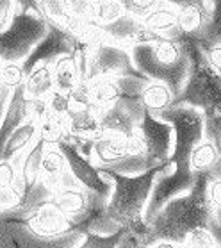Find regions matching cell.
<instances>
[{
  "label": "cell",
  "mask_w": 221,
  "mask_h": 248,
  "mask_svg": "<svg viewBox=\"0 0 221 248\" xmlns=\"http://www.w3.org/2000/svg\"><path fill=\"white\" fill-rule=\"evenodd\" d=\"M50 202L56 205L62 215L66 216L75 227H79L80 231L86 227V223L100 215L107 200L102 198L97 193H91L88 189L80 186V184H74V186H64L61 189H57L52 195Z\"/></svg>",
  "instance_id": "obj_7"
},
{
  "label": "cell",
  "mask_w": 221,
  "mask_h": 248,
  "mask_svg": "<svg viewBox=\"0 0 221 248\" xmlns=\"http://www.w3.org/2000/svg\"><path fill=\"white\" fill-rule=\"evenodd\" d=\"M220 157L221 154L218 152V148L209 140H204L193 148L191 157H189V168L196 175H209V171L214 168Z\"/></svg>",
  "instance_id": "obj_27"
},
{
  "label": "cell",
  "mask_w": 221,
  "mask_h": 248,
  "mask_svg": "<svg viewBox=\"0 0 221 248\" xmlns=\"http://www.w3.org/2000/svg\"><path fill=\"white\" fill-rule=\"evenodd\" d=\"M0 216H2V209H0Z\"/></svg>",
  "instance_id": "obj_39"
},
{
  "label": "cell",
  "mask_w": 221,
  "mask_h": 248,
  "mask_svg": "<svg viewBox=\"0 0 221 248\" xmlns=\"http://www.w3.org/2000/svg\"><path fill=\"white\" fill-rule=\"evenodd\" d=\"M48 32L40 2H15V16L0 34V61L23 62Z\"/></svg>",
  "instance_id": "obj_6"
},
{
  "label": "cell",
  "mask_w": 221,
  "mask_h": 248,
  "mask_svg": "<svg viewBox=\"0 0 221 248\" xmlns=\"http://www.w3.org/2000/svg\"><path fill=\"white\" fill-rule=\"evenodd\" d=\"M56 147L62 152V155L66 159V164H68L70 173L74 175V179L79 182L80 186L91 193H97L105 200L111 198L113 182L109 181L105 175L100 173V170L91 161L82 157L74 143H59Z\"/></svg>",
  "instance_id": "obj_11"
},
{
  "label": "cell",
  "mask_w": 221,
  "mask_h": 248,
  "mask_svg": "<svg viewBox=\"0 0 221 248\" xmlns=\"http://www.w3.org/2000/svg\"><path fill=\"white\" fill-rule=\"evenodd\" d=\"M45 141L38 136V140L32 147L29 148L20 164V171H18V179L22 184L23 198L34 189V186L40 182V171H41V161H43V152H45ZM22 198V200H23Z\"/></svg>",
  "instance_id": "obj_21"
},
{
  "label": "cell",
  "mask_w": 221,
  "mask_h": 248,
  "mask_svg": "<svg viewBox=\"0 0 221 248\" xmlns=\"http://www.w3.org/2000/svg\"><path fill=\"white\" fill-rule=\"evenodd\" d=\"M68 124L72 132V143L74 140L97 141L105 134L95 109H72L68 114Z\"/></svg>",
  "instance_id": "obj_20"
},
{
  "label": "cell",
  "mask_w": 221,
  "mask_h": 248,
  "mask_svg": "<svg viewBox=\"0 0 221 248\" xmlns=\"http://www.w3.org/2000/svg\"><path fill=\"white\" fill-rule=\"evenodd\" d=\"M23 91L29 100H46L54 91V77H52V64H38V66L25 75Z\"/></svg>",
  "instance_id": "obj_23"
},
{
  "label": "cell",
  "mask_w": 221,
  "mask_h": 248,
  "mask_svg": "<svg viewBox=\"0 0 221 248\" xmlns=\"http://www.w3.org/2000/svg\"><path fill=\"white\" fill-rule=\"evenodd\" d=\"M141 248H150V247H141Z\"/></svg>",
  "instance_id": "obj_40"
},
{
  "label": "cell",
  "mask_w": 221,
  "mask_h": 248,
  "mask_svg": "<svg viewBox=\"0 0 221 248\" xmlns=\"http://www.w3.org/2000/svg\"><path fill=\"white\" fill-rule=\"evenodd\" d=\"M129 52L134 66L145 77L168 86L173 98H178L189 75V59L180 43L162 38L153 45L134 46Z\"/></svg>",
  "instance_id": "obj_4"
},
{
  "label": "cell",
  "mask_w": 221,
  "mask_h": 248,
  "mask_svg": "<svg viewBox=\"0 0 221 248\" xmlns=\"http://www.w3.org/2000/svg\"><path fill=\"white\" fill-rule=\"evenodd\" d=\"M52 77H54V91L70 95L80 84L79 74L75 68L74 56H62L52 64Z\"/></svg>",
  "instance_id": "obj_25"
},
{
  "label": "cell",
  "mask_w": 221,
  "mask_h": 248,
  "mask_svg": "<svg viewBox=\"0 0 221 248\" xmlns=\"http://www.w3.org/2000/svg\"><path fill=\"white\" fill-rule=\"evenodd\" d=\"M150 248H180V245H177V243H173V241L161 239V241H155L153 245H150Z\"/></svg>",
  "instance_id": "obj_38"
},
{
  "label": "cell",
  "mask_w": 221,
  "mask_h": 248,
  "mask_svg": "<svg viewBox=\"0 0 221 248\" xmlns=\"http://www.w3.org/2000/svg\"><path fill=\"white\" fill-rule=\"evenodd\" d=\"M13 91L11 90H4L0 91V122H2V116L6 113V108H7V102H9V96H11Z\"/></svg>",
  "instance_id": "obj_37"
},
{
  "label": "cell",
  "mask_w": 221,
  "mask_h": 248,
  "mask_svg": "<svg viewBox=\"0 0 221 248\" xmlns=\"http://www.w3.org/2000/svg\"><path fill=\"white\" fill-rule=\"evenodd\" d=\"M84 232L74 231L61 237H41L23 220H0V248H77Z\"/></svg>",
  "instance_id": "obj_8"
},
{
  "label": "cell",
  "mask_w": 221,
  "mask_h": 248,
  "mask_svg": "<svg viewBox=\"0 0 221 248\" xmlns=\"http://www.w3.org/2000/svg\"><path fill=\"white\" fill-rule=\"evenodd\" d=\"M170 168L171 164L168 161L166 164L155 166V168L148 170L141 175H134V177H127V175L98 168L100 173L105 175L109 181L113 182V195L107 200L105 215L118 227L125 229L132 237H137L147 227L145 225V213H147V205L150 195H152L155 179Z\"/></svg>",
  "instance_id": "obj_3"
},
{
  "label": "cell",
  "mask_w": 221,
  "mask_h": 248,
  "mask_svg": "<svg viewBox=\"0 0 221 248\" xmlns=\"http://www.w3.org/2000/svg\"><path fill=\"white\" fill-rule=\"evenodd\" d=\"M141 23L148 31L170 38L173 40L178 32V9H177L175 2L168 0V2H159V6L155 7Z\"/></svg>",
  "instance_id": "obj_19"
},
{
  "label": "cell",
  "mask_w": 221,
  "mask_h": 248,
  "mask_svg": "<svg viewBox=\"0 0 221 248\" xmlns=\"http://www.w3.org/2000/svg\"><path fill=\"white\" fill-rule=\"evenodd\" d=\"M127 157V138L116 132H105L95 141L91 163L97 168H111Z\"/></svg>",
  "instance_id": "obj_18"
},
{
  "label": "cell",
  "mask_w": 221,
  "mask_h": 248,
  "mask_svg": "<svg viewBox=\"0 0 221 248\" xmlns=\"http://www.w3.org/2000/svg\"><path fill=\"white\" fill-rule=\"evenodd\" d=\"M145 111L139 96H121L111 108L100 111L98 120L103 132H116L129 140L139 129Z\"/></svg>",
  "instance_id": "obj_10"
},
{
  "label": "cell",
  "mask_w": 221,
  "mask_h": 248,
  "mask_svg": "<svg viewBox=\"0 0 221 248\" xmlns=\"http://www.w3.org/2000/svg\"><path fill=\"white\" fill-rule=\"evenodd\" d=\"M200 48H202V52H204L205 59H207V62H209V66L221 77V45L200 46Z\"/></svg>",
  "instance_id": "obj_34"
},
{
  "label": "cell",
  "mask_w": 221,
  "mask_h": 248,
  "mask_svg": "<svg viewBox=\"0 0 221 248\" xmlns=\"http://www.w3.org/2000/svg\"><path fill=\"white\" fill-rule=\"evenodd\" d=\"M121 4H123L125 15L136 18L139 22L145 20L155 7L159 6L157 0H121Z\"/></svg>",
  "instance_id": "obj_32"
},
{
  "label": "cell",
  "mask_w": 221,
  "mask_h": 248,
  "mask_svg": "<svg viewBox=\"0 0 221 248\" xmlns=\"http://www.w3.org/2000/svg\"><path fill=\"white\" fill-rule=\"evenodd\" d=\"M123 15V4L118 0H109V2H98L97 0L91 6V18L100 25H107Z\"/></svg>",
  "instance_id": "obj_29"
},
{
  "label": "cell",
  "mask_w": 221,
  "mask_h": 248,
  "mask_svg": "<svg viewBox=\"0 0 221 248\" xmlns=\"http://www.w3.org/2000/svg\"><path fill=\"white\" fill-rule=\"evenodd\" d=\"M40 182L54 195L57 189L64 186H74L79 182L74 179V175L70 173L66 159L62 152L56 145H45L43 152V161H41V171H40Z\"/></svg>",
  "instance_id": "obj_15"
},
{
  "label": "cell",
  "mask_w": 221,
  "mask_h": 248,
  "mask_svg": "<svg viewBox=\"0 0 221 248\" xmlns=\"http://www.w3.org/2000/svg\"><path fill=\"white\" fill-rule=\"evenodd\" d=\"M88 86H89L91 104L97 113L111 108L114 102H118L123 96L114 77H95L88 80Z\"/></svg>",
  "instance_id": "obj_24"
},
{
  "label": "cell",
  "mask_w": 221,
  "mask_h": 248,
  "mask_svg": "<svg viewBox=\"0 0 221 248\" xmlns=\"http://www.w3.org/2000/svg\"><path fill=\"white\" fill-rule=\"evenodd\" d=\"M178 9V31L193 38L207 25L212 11V2L202 0H173Z\"/></svg>",
  "instance_id": "obj_17"
},
{
  "label": "cell",
  "mask_w": 221,
  "mask_h": 248,
  "mask_svg": "<svg viewBox=\"0 0 221 248\" xmlns=\"http://www.w3.org/2000/svg\"><path fill=\"white\" fill-rule=\"evenodd\" d=\"M40 136V124L34 118H29L23 125H20L11 138L7 140L4 152H2V159L0 161H11L15 157H20L27 152L29 148L32 147Z\"/></svg>",
  "instance_id": "obj_22"
},
{
  "label": "cell",
  "mask_w": 221,
  "mask_h": 248,
  "mask_svg": "<svg viewBox=\"0 0 221 248\" xmlns=\"http://www.w3.org/2000/svg\"><path fill=\"white\" fill-rule=\"evenodd\" d=\"M30 118V111H29V100L23 91V84L20 88L13 91L7 102L6 113L2 116L0 122V159H2V152L6 147L7 140L11 138V134L15 130L23 125L27 120Z\"/></svg>",
  "instance_id": "obj_16"
},
{
  "label": "cell",
  "mask_w": 221,
  "mask_h": 248,
  "mask_svg": "<svg viewBox=\"0 0 221 248\" xmlns=\"http://www.w3.org/2000/svg\"><path fill=\"white\" fill-rule=\"evenodd\" d=\"M123 75L137 77V79H148L134 66L131 52L123 46L102 43L91 50L89 80L95 77H123Z\"/></svg>",
  "instance_id": "obj_9"
},
{
  "label": "cell",
  "mask_w": 221,
  "mask_h": 248,
  "mask_svg": "<svg viewBox=\"0 0 221 248\" xmlns=\"http://www.w3.org/2000/svg\"><path fill=\"white\" fill-rule=\"evenodd\" d=\"M153 116L170 124L173 129V150L170 157V164L173 168L171 173L178 179H196L198 175L189 168V157L193 148L205 140L202 113L189 106H171Z\"/></svg>",
  "instance_id": "obj_5"
},
{
  "label": "cell",
  "mask_w": 221,
  "mask_h": 248,
  "mask_svg": "<svg viewBox=\"0 0 221 248\" xmlns=\"http://www.w3.org/2000/svg\"><path fill=\"white\" fill-rule=\"evenodd\" d=\"M193 40L200 46L221 45V0L212 2V11H210L209 22L196 36H193Z\"/></svg>",
  "instance_id": "obj_28"
},
{
  "label": "cell",
  "mask_w": 221,
  "mask_h": 248,
  "mask_svg": "<svg viewBox=\"0 0 221 248\" xmlns=\"http://www.w3.org/2000/svg\"><path fill=\"white\" fill-rule=\"evenodd\" d=\"M137 132L147 147V155L152 166H161L170 161L173 150V129L170 124L161 122L152 113L145 111Z\"/></svg>",
  "instance_id": "obj_13"
},
{
  "label": "cell",
  "mask_w": 221,
  "mask_h": 248,
  "mask_svg": "<svg viewBox=\"0 0 221 248\" xmlns=\"http://www.w3.org/2000/svg\"><path fill=\"white\" fill-rule=\"evenodd\" d=\"M139 100L143 102V106L148 113L157 114L164 109L171 108L175 98L171 95V91L168 90V86L161 84V82H148L139 95Z\"/></svg>",
  "instance_id": "obj_26"
},
{
  "label": "cell",
  "mask_w": 221,
  "mask_h": 248,
  "mask_svg": "<svg viewBox=\"0 0 221 248\" xmlns=\"http://www.w3.org/2000/svg\"><path fill=\"white\" fill-rule=\"evenodd\" d=\"M18 171H20V166H16L13 161H0V193L11 191V189H16V187L22 189V184H20V179H18Z\"/></svg>",
  "instance_id": "obj_31"
},
{
  "label": "cell",
  "mask_w": 221,
  "mask_h": 248,
  "mask_svg": "<svg viewBox=\"0 0 221 248\" xmlns=\"http://www.w3.org/2000/svg\"><path fill=\"white\" fill-rule=\"evenodd\" d=\"M23 221L30 231L41 237H61L74 231H80L50 200L40 203L27 218H23Z\"/></svg>",
  "instance_id": "obj_14"
},
{
  "label": "cell",
  "mask_w": 221,
  "mask_h": 248,
  "mask_svg": "<svg viewBox=\"0 0 221 248\" xmlns=\"http://www.w3.org/2000/svg\"><path fill=\"white\" fill-rule=\"evenodd\" d=\"M207 187L209 177L198 175L196 184L189 191L170 200L152 220L147 221L145 231L134 237L137 247H150L161 239L182 245L186 237L196 229L209 231L214 223V213L207 195Z\"/></svg>",
  "instance_id": "obj_1"
},
{
  "label": "cell",
  "mask_w": 221,
  "mask_h": 248,
  "mask_svg": "<svg viewBox=\"0 0 221 248\" xmlns=\"http://www.w3.org/2000/svg\"><path fill=\"white\" fill-rule=\"evenodd\" d=\"M207 195H209L212 209H221V179H218V181H209Z\"/></svg>",
  "instance_id": "obj_36"
},
{
  "label": "cell",
  "mask_w": 221,
  "mask_h": 248,
  "mask_svg": "<svg viewBox=\"0 0 221 248\" xmlns=\"http://www.w3.org/2000/svg\"><path fill=\"white\" fill-rule=\"evenodd\" d=\"M15 16V2H0V34L4 32Z\"/></svg>",
  "instance_id": "obj_35"
},
{
  "label": "cell",
  "mask_w": 221,
  "mask_h": 248,
  "mask_svg": "<svg viewBox=\"0 0 221 248\" xmlns=\"http://www.w3.org/2000/svg\"><path fill=\"white\" fill-rule=\"evenodd\" d=\"M180 43L189 59V75L184 90L171 106H189L204 116L205 140H209L221 154V77L209 66L198 43L177 32L173 38Z\"/></svg>",
  "instance_id": "obj_2"
},
{
  "label": "cell",
  "mask_w": 221,
  "mask_h": 248,
  "mask_svg": "<svg viewBox=\"0 0 221 248\" xmlns=\"http://www.w3.org/2000/svg\"><path fill=\"white\" fill-rule=\"evenodd\" d=\"M25 74H23L22 62H2L0 64V86L6 90L15 91L23 84Z\"/></svg>",
  "instance_id": "obj_30"
},
{
  "label": "cell",
  "mask_w": 221,
  "mask_h": 248,
  "mask_svg": "<svg viewBox=\"0 0 221 248\" xmlns=\"http://www.w3.org/2000/svg\"><path fill=\"white\" fill-rule=\"evenodd\" d=\"M79 41L75 40L64 29L57 27L54 23H48V32L43 40L34 46V50L29 54V57L22 62L23 74L27 75L34 70L38 64H54L62 56H70L74 52L75 45Z\"/></svg>",
  "instance_id": "obj_12"
},
{
  "label": "cell",
  "mask_w": 221,
  "mask_h": 248,
  "mask_svg": "<svg viewBox=\"0 0 221 248\" xmlns=\"http://www.w3.org/2000/svg\"><path fill=\"white\" fill-rule=\"evenodd\" d=\"M180 248H221L216 239L212 237L207 229H196L189 236L186 237V241L182 243Z\"/></svg>",
  "instance_id": "obj_33"
}]
</instances>
